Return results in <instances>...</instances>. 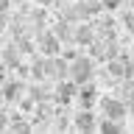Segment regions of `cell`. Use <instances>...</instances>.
Masks as SVG:
<instances>
[{
    "instance_id": "6da1fadb",
    "label": "cell",
    "mask_w": 134,
    "mask_h": 134,
    "mask_svg": "<svg viewBox=\"0 0 134 134\" xmlns=\"http://www.w3.org/2000/svg\"><path fill=\"white\" fill-rule=\"evenodd\" d=\"M70 78H73L75 84H90L92 78H95V59H87V56H78L70 64Z\"/></svg>"
},
{
    "instance_id": "7a4b0ae2",
    "label": "cell",
    "mask_w": 134,
    "mask_h": 134,
    "mask_svg": "<svg viewBox=\"0 0 134 134\" xmlns=\"http://www.w3.org/2000/svg\"><path fill=\"white\" fill-rule=\"evenodd\" d=\"M70 64L73 62H67L64 56H45V67H48V78L50 81H64L70 78Z\"/></svg>"
},
{
    "instance_id": "3957f363",
    "label": "cell",
    "mask_w": 134,
    "mask_h": 134,
    "mask_svg": "<svg viewBox=\"0 0 134 134\" xmlns=\"http://www.w3.org/2000/svg\"><path fill=\"white\" fill-rule=\"evenodd\" d=\"M36 42H39V50H42V56H59L62 53V39H59V34L56 31H39L36 34Z\"/></svg>"
},
{
    "instance_id": "277c9868",
    "label": "cell",
    "mask_w": 134,
    "mask_h": 134,
    "mask_svg": "<svg viewBox=\"0 0 134 134\" xmlns=\"http://www.w3.org/2000/svg\"><path fill=\"white\" fill-rule=\"evenodd\" d=\"M100 112L103 117H112V120H123L129 115V103L123 98H100Z\"/></svg>"
},
{
    "instance_id": "5b68a950",
    "label": "cell",
    "mask_w": 134,
    "mask_h": 134,
    "mask_svg": "<svg viewBox=\"0 0 134 134\" xmlns=\"http://www.w3.org/2000/svg\"><path fill=\"white\" fill-rule=\"evenodd\" d=\"M53 98H56V103H62V106L73 103V98H78V87H75V81H73V78L56 81V92H53Z\"/></svg>"
},
{
    "instance_id": "8992f818",
    "label": "cell",
    "mask_w": 134,
    "mask_h": 134,
    "mask_svg": "<svg viewBox=\"0 0 134 134\" xmlns=\"http://www.w3.org/2000/svg\"><path fill=\"white\" fill-rule=\"evenodd\" d=\"M100 120H95V112L92 109H81L78 115H73V129L78 131H95Z\"/></svg>"
},
{
    "instance_id": "52a82bcc",
    "label": "cell",
    "mask_w": 134,
    "mask_h": 134,
    "mask_svg": "<svg viewBox=\"0 0 134 134\" xmlns=\"http://www.w3.org/2000/svg\"><path fill=\"white\" fill-rule=\"evenodd\" d=\"M95 39H98V28H95V23H81V25H75V36H73L75 45H92Z\"/></svg>"
},
{
    "instance_id": "ba28073f",
    "label": "cell",
    "mask_w": 134,
    "mask_h": 134,
    "mask_svg": "<svg viewBox=\"0 0 134 134\" xmlns=\"http://www.w3.org/2000/svg\"><path fill=\"white\" fill-rule=\"evenodd\" d=\"M23 92H25V84L23 81H6V84H3V100H6V103L20 100Z\"/></svg>"
},
{
    "instance_id": "9c48e42d",
    "label": "cell",
    "mask_w": 134,
    "mask_h": 134,
    "mask_svg": "<svg viewBox=\"0 0 134 134\" xmlns=\"http://www.w3.org/2000/svg\"><path fill=\"white\" fill-rule=\"evenodd\" d=\"M75 23H70V20H64V17H62V20H59L56 23V28H53V31L59 34V39L62 42H73V36H75V28H73Z\"/></svg>"
},
{
    "instance_id": "30bf717a",
    "label": "cell",
    "mask_w": 134,
    "mask_h": 134,
    "mask_svg": "<svg viewBox=\"0 0 134 134\" xmlns=\"http://www.w3.org/2000/svg\"><path fill=\"white\" fill-rule=\"evenodd\" d=\"M20 53H23V50L17 48V45H8V48L3 50V64H6L8 70H17V67H20Z\"/></svg>"
},
{
    "instance_id": "8fae6325",
    "label": "cell",
    "mask_w": 134,
    "mask_h": 134,
    "mask_svg": "<svg viewBox=\"0 0 134 134\" xmlns=\"http://www.w3.org/2000/svg\"><path fill=\"white\" fill-rule=\"evenodd\" d=\"M95 98H98V90H95V87H90V84H84V90L78 92V100H81V109H92Z\"/></svg>"
},
{
    "instance_id": "7c38bea8",
    "label": "cell",
    "mask_w": 134,
    "mask_h": 134,
    "mask_svg": "<svg viewBox=\"0 0 134 134\" xmlns=\"http://www.w3.org/2000/svg\"><path fill=\"white\" fill-rule=\"evenodd\" d=\"M95 28H98V36H115V20L112 17L95 20Z\"/></svg>"
},
{
    "instance_id": "4fadbf2b",
    "label": "cell",
    "mask_w": 134,
    "mask_h": 134,
    "mask_svg": "<svg viewBox=\"0 0 134 134\" xmlns=\"http://www.w3.org/2000/svg\"><path fill=\"white\" fill-rule=\"evenodd\" d=\"M98 129L103 134H117V131H123V120H112V117H103L98 123Z\"/></svg>"
},
{
    "instance_id": "5bb4252c",
    "label": "cell",
    "mask_w": 134,
    "mask_h": 134,
    "mask_svg": "<svg viewBox=\"0 0 134 134\" xmlns=\"http://www.w3.org/2000/svg\"><path fill=\"white\" fill-rule=\"evenodd\" d=\"M84 8V14H87V20H92V17L98 14L100 8H103V0H78Z\"/></svg>"
},
{
    "instance_id": "9a60e30c",
    "label": "cell",
    "mask_w": 134,
    "mask_h": 134,
    "mask_svg": "<svg viewBox=\"0 0 134 134\" xmlns=\"http://www.w3.org/2000/svg\"><path fill=\"white\" fill-rule=\"evenodd\" d=\"M56 90H48L45 84H34L31 90H28V95L31 98H36V100H50V95H53Z\"/></svg>"
},
{
    "instance_id": "2e32d148",
    "label": "cell",
    "mask_w": 134,
    "mask_h": 134,
    "mask_svg": "<svg viewBox=\"0 0 134 134\" xmlns=\"http://www.w3.org/2000/svg\"><path fill=\"white\" fill-rule=\"evenodd\" d=\"M31 78L34 81H48V67H45V59L34 62L31 64Z\"/></svg>"
},
{
    "instance_id": "e0dca14e",
    "label": "cell",
    "mask_w": 134,
    "mask_h": 134,
    "mask_svg": "<svg viewBox=\"0 0 134 134\" xmlns=\"http://www.w3.org/2000/svg\"><path fill=\"white\" fill-rule=\"evenodd\" d=\"M123 25H126V31L134 36V11H126L123 14Z\"/></svg>"
},
{
    "instance_id": "ac0fdd59",
    "label": "cell",
    "mask_w": 134,
    "mask_h": 134,
    "mask_svg": "<svg viewBox=\"0 0 134 134\" xmlns=\"http://www.w3.org/2000/svg\"><path fill=\"white\" fill-rule=\"evenodd\" d=\"M17 48L23 50V53H31L34 45H31V39H28V36H20V39H17Z\"/></svg>"
},
{
    "instance_id": "d6986e66",
    "label": "cell",
    "mask_w": 134,
    "mask_h": 134,
    "mask_svg": "<svg viewBox=\"0 0 134 134\" xmlns=\"http://www.w3.org/2000/svg\"><path fill=\"white\" fill-rule=\"evenodd\" d=\"M123 6V0H103V8L106 11H115V8H120Z\"/></svg>"
},
{
    "instance_id": "ffe728a7",
    "label": "cell",
    "mask_w": 134,
    "mask_h": 134,
    "mask_svg": "<svg viewBox=\"0 0 134 134\" xmlns=\"http://www.w3.org/2000/svg\"><path fill=\"white\" fill-rule=\"evenodd\" d=\"M64 59H67V62H75V59H78V53H75V50H64Z\"/></svg>"
},
{
    "instance_id": "44dd1931",
    "label": "cell",
    "mask_w": 134,
    "mask_h": 134,
    "mask_svg": "<svg viewBox=\"0 0 134 134\" xmlns=\"http://www.w3.org/2000/svg\"><path fill=\"white\" fill-rule=\"evenodd\" d=\"M36 3H39L42 8H48V6H53V3H56V0H36Z\"/></svg>"
},
{
    "instance_id": "7402d4cb",
    "label": "cell",
    "mask_w": 134,
    "mask_h": 134,
    "mask_svg": "<svg viewBox=\"0 0 134 134\" xmlns=\"http://www.w3.org/2000/svg\"><path fill=\"white\" fill-rule=\"evenodd\" d=\"M56 3H64V0H56Z\"/></svg>"
},
{
    "instance_id": "603a6c76",
    "label": "cell",
    "mask_w": 134,
    "mask_h": 134,
    "mask_svg": "<svg viewBox=\"0 0 134 134\" xmlns=\"http://www.w3.org/2000/svg\"><path fill=\"white\" fill-rule=\"evenodd\" d=\"M131 56H134V50H131Z\"/></svg>"
}]
</instances>
